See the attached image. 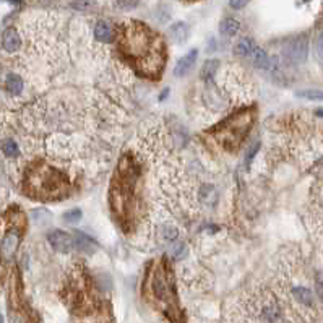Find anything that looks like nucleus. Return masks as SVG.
<instances>
[{"instance_id":"obj_1","label":"nucleus","mask_w":323,"mask_h":323,"mask_svg":"<svg viewBox=\"0 0 323 323\" xmlns=\"http://www.w3.org/2000/svg\"><path fill=\"white\" fill-rule=\"evenodd\" d=\"M120 46L127 59L133 65L140 68H146L148 75H157L161 72L164 60H166V51L153 31L143 23L123 25Z\"/></svg>"},{"instance_id":"obj_2","label":"nucleus","mask_w":323,"mask_h":323,"mask_svg":"<svg viewBox=\"0 0 323 323\" xmlns=\"http://www.w3.org/2000/svg\"><path fill=\"white\" fill-rule=\"evenodd\" d=\"M252 115L249 111L239 112L234 117H231L229 120L223 122L218 127V140L223 143L226 148H234L237 146L240 141L244 140V136L247 135V130L252 125Z\"/></svg>"},{"instance_id":"obj_3","label":"nucleus","mask_w":323,"mask_h":323,"mask_svg":"<svg viewBox=\"0 0 323 323\" xmlns=\"http://www.w3.org/2000/svg\"><path fill=\"white\" fill-rule=\"evenodd\" d=\"M31 185L34 187V194L36 195H43L44 198L47 197H54V195H62L65 189V181L64 177L60 176V173L49 168L34 171L33 179H31Z\"/></svg>"},{"instance_id":"obj_4","label":"nucleus","mask_w":323,"mask_h":323,"mask_svg":"<svg viewBox=\"0 0 323 323\" xmlns=\"http://www.w3.org/2000/svg\"><path fill=\"white\" fill-rule=\"evenodd\" d=\"M307 54H308V41L305 36H299L292 39L284 49V56L291 64H304L307 60Z\"/></svg>"},{"instance_id":"obj_5","label":"nucleus","mask_w":323,"mask_h":323,"mask_svg":"<svg viewBox=\"0 0 323 323\" xmlns=\"http://www.w3.org/2000/svg\"><path fill=\"white\" fill-rule=\"evenodd\" d=\"M151 289H153V294L157 300H168L171 295H173V283L168 276V273L159 268L154 276H153V283H151Z\"/></svg>"},{"instance_id":"obj_6","label":"nucleus","mask_w":323,"mask_h":323,"mask_svg":"<svg viewBox=\"0 0 323 323\" xmlns=\"http://www.w3.org/2000/svg\"><path fill=\"white\" fill-rule=\"evenodd\" d=\"M20 240H22V236H20L18 229H10L7 231V234L4 236L2 242H0V258L4 262H10V260L15 257V253L18 250Z\"/></svg>"},{"instance_id":"obj_7","label":"nucleus","mask_w":323,"mask_h":323,"mask_svg":"<svg viewBox=\"0 0 323 323\" xmlns=\"http://www.w3.org/2000/svg\"><path fill=\"white\" fill-rule=\"evenodd\" d=\"M47 242L51 244L54 250L60 252V253H68L73 249V236H70L68 232L62 231V229L52 231L51 234L47 236Z\"/></svg>"},{"instance_id":"obj_8","label":"nucleus","mask_w":323,"mask_h":323,"mask_svg":"<svg viewBox=\"0 0 323 323\" xmlns=\"http://www.w3.org/2000/svg\"><path fill=\"white\" fill-rule=\"evenodd\" d=\"M197 57H198V51L197 49H192L189 54H185L184 57L179 59L177 64H176V68H174V75H176V77L177 78L185 77V75H187L192 70V67L195 65Z\"/></svg>"},{"instance_id":"obj_9","label":"nucleus","mask_w":323,"mask_h":323,"mask_svg":"<svg viewBox=\"0 0 323 323\" xmlns=\"http://www.w3.org/2000/svg\"><path fill=\"white\" fill-rule=\"evenodd\" d=\"M2 47L5 52L13 54L22 47V38L15 28H7L2 34Z\"/></svg>"},{"instance_id":"obj_10","label":"nucleus","mask_w":323,"mask_h":323,"mask_svg":"<svg viewBox=\"0 0 323 323\" xmlns=\"http://www.w3.org/2000/svg\"><path fill=\"white\" fill-rule=\"evenodd\" d=\"M200 200L208 210H213L218 202V190L213 184H203L200 189Z\"/></svg>"},{"instance_id":"obj_11","label":"nucleus","mask_w":323,"mask_h":323,"mask_svg":"<svg viewBox=\"0 0 323 323\" xmlns=\"http://www.w3.org/2000/svg\"><path fill=\"white\" fill-rule=\"evenodd\" d=\"M23 88H25V83L20 75L17 73H9L5 78V89L9 91L10 94L13 96H18L23 93Z\"/></svg>"},{"instance_id":"obj_12","label":"nucleus","mask_w":323,"mask_h":323,"mask_svg":"<svg viewBox=\"0 0 323 323\" xmlns=\"http://www.w3.org/2000/svg\"><path fill=\"white\" fill-rule=\"evenodd\" d=\"M292 295H294V299L302 305H307V307L313 305V292L308 289V287L295 286V287H292Z\"/></svg>"},{"instance_id":"obj_13","label":"nucleus","mask_w":323,"mask_h":323,"mask_svg":"<svg viewBox=\"0 0 323 323\" xmlns=\"http://www.w3.org/2000/svg\"><path fill=\"white\" fill-rule=\"evenodd\" d=\"M169 34H171V38L176 41V43L184 44L185 41H187V38H189V26L185 25L184 22H177L174 25H171Z\"/></svg>"},{"instance_id":"obj_14","label":"nucleus","mask_w":323,"mask_h":323,"mask_svg":"<svg viewBox=\"0 0 323 323\" xmlns=\"http://www.w3.org/2000/svg\"><path fill=\"white\" fill-rule=\"evenodd\" d=\"M218 65H219V60L216 59H210L206 60L202 70H200V78L206 83H211L213 80H215V75H216V70H218Z\"/></svg>"},{"instance_id":"obj_15","label":"nucleus","mask_w":323,"mask_h":323,"mask_svg":"<svg viewBox=\"0 0 323 323\" xmlns=\"http://www.w3.org/2000/svg\"><path fill=\"white\" fill-rule=\"evenodd\" d=\"M240 30V23L234 18H226L219 23V33L223 34L224 38H232L236 36Z\"/></svg>"},{"instance_id":"obj_16","label":"nucleus","mask_w":323,"mask_h":323,"mask_svg":"<svg viewBox=\"0 0 323 323\" xmlns=\"http://www.w3.org/2000/svg\"><path fill=\"white\" fill-rule=\"evenodd\" d=\"M94 38L101 41V43H111V39H112L111 26H109L106 22H98L94 26Z\"/></svg>"},{"instance_id":"obj_17","label":"nucleus","mask_w":323,"mask_h":323,"mask_svg":"<svg viewBox=\"0 0 323 323\" xmlns=\"http://www.w3.org/2000/svg\"><path fill=\"white\" fill-rule=\"evenodd\" d=\"M262 318L266 323H279L281 321V310L276 304H266L262 310Z\"/></svg>"},{"instance_id":"obj_18","label":"nucleus","mask_w":323,"mask_h":323,"mask_svg":"<svg viewBox=\"0 0 323 323\" xmlns=\"http://www.w3.org/2000/svg\"><path fill=\"white\" fill-rule=\"evenodd\" d=\"M253 49H255V43H253L250 38H244L236 44L234 54L239 57H247V56H250Z\"/></svg>"},{"instance_id":"obj_19","label":"nucleus","mask_w":323,"mask_h":323,"mask_svg":"<svg viewBox=\"0 0 323 323\" xmlns=\"http://www.w3.org/2000/svg\"><path fill=\"white\" fill-rule=\"evenodd\" d=\"M73 247H77V249L81 252H86V250L94 249V242L86 234H83V232H75L73 234Z\"/></svg>"},{"instance_id":"obj_20","label":"nucleus","mask_w":323,"mask_h":323,"mask_svg":"<svg viewBox=\"0 0 323 323\" xmlns=\"http://www.w3.org/2000/svg\"><path fill=\"white\" fill-rule=\"evenodd\" d=\"M169 253L174 260H184L185 257H187L189 249L184 242H181V240H174V242H171Z\"/></svg>"},{"instance_id":"obj_21","label":"nucleus","mask_w":323,"mask_h":323,"mask_svg":"<svg viewBox=\"0 0 323 323\" xmlns=\"http://www.w3.org/2000/svg\"><path fill=\"white\" fill-rule=\"evenodd\" d=\"M0 149H2V153L7 157H17L20 154V148L17 145V141L10 140V138H7V140H4L2 143H0Z\"/></svg>"},{"instance_id":"obj_22","label":"nucleus","mask_w":323,"mask_h":323,"mask_svg":"<svg viewBox=\"0 0 323 323\" xmlns=\"http://www.w3.org/2000/svg\"><path fill=\"white\" fill-rule=\"evenodd\" d=\"M161 234H163V239H164V242H174V240H177V236H179V231L177 228H174V226H169L166 224L163 228L161 231Z\"/></svg>"},{"instance_id":"obj_23","label":"nucleus","mask_w":323,"mask_h":323,"mask_svg":"<svg viewBox=\"0 0 323 323\" xmlns=\"http://www.w3.org/2000/svg\"><path fill=\"white\" fill-rule=\"evenodd\" d=\"M297 96L310 101H323V91H318V89H302V91H297Z\"/></svg>"},{"instance_id":"obj_24","label":"nucleus","mask_w":323,"mask_h":323,"mask_svg":"<svg viewBox=\"0 0 323 323\" xmlns=\"http://www.w3.org/2000/svg\"><path fill=\"white\" fill-rule=\"evenodd\" d=\"M81 216H83V213H81V210H78V208L68 210V211L65 213V215H64V221L68 223V224H77V223H80Z\"/></svg>"},{"instance_id":"obj_25","label":"nucleus","mask_w":323,"mask_h":323,"mask_svg":"<svg viewBox=\"0 0 323 323\" xmlns=\"http://www.w3.org/2000/svg\"><path fill=\"white\" fill-rule=\"evenodd\" d=\"M96 5L94 0H73L72 2V7L75 10H80V12H86L89 9H93Z\"/></svg>"},{"instance_id":"obj_26","label":"nucleus","mask_w":323,"mask_h":323,"mask_svg":"<svg viewBox=\"0 0 323 323\" xmlns=\"http://www.w3.org/2000/svg\"><path fill=\"white\" fill-rule=\"evenodd\" d=\"M260 149V143H255L250 149H249V153H247V156H245V164H247V168L250 166V163H252V159L255 157V154H257V151Z\"/></svg>"},{"instance_id":"obj_27","label":"nucleus","mask_w":323,"mask_h":323,"mask_svg":"<svg viewBox=\"0 0 323 323\" xmlns=\"http://www.w3.org/2000/svg\"><path fill=\"white\" fill-rule=\"evenodd\" d=\"M245 4H247V0H229V5L234 10H240L242 7H245Z\"/></svg>"},{"instance_id":"obj_28","label":"nucleus","mask_w":323,"mask_h":323,"mask_svg":"<svg viewBox=\"0 0 323 323\" xmlns=\"http://www.w3.org/2000/svg\"><path fill=\"white\" fill-rule=\"evenodd\" d=\"M317 52H318V56L323 59V33L318 36L317 39Z\"/></svg>"},{"instance_id":"obj_29","label":"nucleus","mask_w":323,"mask_h":323,"mask_svg":"<svg viewBox=\"0 0 323 323\" xmlns=\"http://www.w3.org/2000/svg\"><path fill=\"white\" fill-rule=\"evenodd\" d=\"M0 323H4V317H2V313H0Z\"/></svg>"},{"instance_id":"obj_30","label":"nucleus","mask_w":323,"mask_h":323,"mask_svg":"<svg viewBox=\"0 0 323 323\" xmlns=\"http://www.w3.org/2000/svg\"><path fill=\"white\" fill-rule=\"evenodd\" d=\"M43 2H52V0H43Z\"/></svg>"},{"instance_id":"obj_31","label":"nucleus","mask_w":323,"mask_h":323,"mask_svg":"<svg viewBox=\"0 0 323 323\" xmlns=\"http://www.w3.org/2000/svg\"><path fill=\"white\" fill-rule=\"evenodd\" d=\"M187 2H194V0H187Z\"/></svg>"}]
</instances>
